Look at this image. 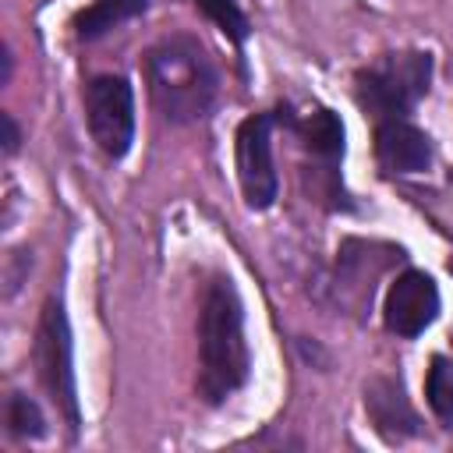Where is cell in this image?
<instances>
[{
	"instance_id": "obj_12",
	"label": "cell",
	"mask_w": 453,
	"mask_h": 453,
	"mask_svg": "<svg viewBox=\"0 0 453 453\" xmlns=\"http://www.w3.org/2000/svg\"><path fill=\"white\" fill-rule=\"evenodd\" d=\"M425 400L439 421H453V361L449 357H432L428 379H425Z\"/></svg>"
},
{
	"instance_id": "obj_11",
	"label": "cell",
	"mask_w": 453,
	"mask_h": 453,
	"mask_svg": "<svg viewBox=\"0 0 453 453\" xmlns=\"http://www.w3.org/2000/svg\"><path fill=\"white\" fill-rule=\"evenodd\" d=\"M149 0H92V7H85L74 18V32L78 39H99L113 28H120L124 21L145 14Z\"/></svg>"
},
{
	"instance_id": "obj_1",
	"label": "cell",
	"mask_w": 453,
	"mask_h": 453,
	"mask_svg": "<svg viewBox=\"0 0 453 453\" xmlns=\"http://www.w3.org/2000/svg\"><path fill=\"white\" fill-rule=\"evenodd\" d=\"M251 357L244 343V311L230 280L216 276L205 287L198 315V393L209 403L226 400L248 379Z\"/></svg>"
},
{
	"instance_id": "obj_13",
	"label": "cell",
	"mask_w": 453,
	"mask_h": 453,
	"mask_svg": "<svg viewBox=\"0 0 453 453\" xmlns=\"http://www.w3.org/2000/svg\"><path fill=\"white\" fill-rule=\"evenodd\" d=\"M230 42H237V46H244V39H248V32H251V25H248V18H244V11L234 4V0H191Z\"/></svg>"
},
{
	"instance_id": "obj_7",
	"label": "cell",
	"mask_w": 453,
	"mask_h": 453,
	"mask_svg": "<svg viewBox=\"0 0 453 453\" xmlns=\"http://www.w3.org/2000/svg\"><path fill=\"white\" fill-rule=\"evenodd\" d=\"M435 315H439L435 280L428 273H418V269L400 273L386 294V304H382L386 329L396 336H418L435 322Z\"/></svg>"
},
{
	"instance_id": "obj_6",
	"label": "cell",
	"mask_w": 453,
	"mask_h": 453,
	"mask_svg": "<svg viewBox=\"0 0 453 453\" xmlns=\"http://www.w3.org/2000/svg\"><path fill=\"white\" fill-rule=\"evenodd\" d=\"M273 113H251L241 120L234 138V159H237V184L248 202V209H269L280 191V177L273 166Z\"/></svg>"
},
{
	"instance_id": "obj_5",
	"label": "cell",
	"mask_w": 453,
	"mask_h": 453,
	"mask_svg": "<svg viewBox=\"0 0 453 453\" xmlns=\"http://www.w3.org/2000/svg\"><path fill=\"white\" fill-rule=\"evenodd\" d=\"M85 117L92 142L110 156H127L134 142V92L120 74H99L85 85Z\"/></svg>"
},
{
	"instance_id": "obj_4",
	"label": "cell",
	"mask_w": 453,
	"mask_h": 453,
	"mask_svg": "<svg viewBox=\"0 0 453 453\" xmlns=\"http://www.w3.org/2000/svg\"><path fill=\"white\" fill-rule=\"evenodd\" d=\"M35 368L42 386L50 389L53 403L64 411L71 432H78V389H74V368H71V329L64 304L57 297L46 301L39 329H35Z\"/></svg>"
},
{
	"instance_id": "obj_14",
	"label": "cell",
	"mask_w": 453,
	"mask_h": 453,
	"mask_svg": "<svg viewBox=\"0 0 453 453\" xmlns=\"http://www.w3.org/2000/svg\"><path fill=\"white\" fill-rule=\"evenodd\" d=\"M7 428L18 439H39L46 432V418L39 411V403L25 393H11L7 396Z\"/></svg>"
},
{
	"instance_id": "obj_15",
	"label": "cell",
	"mask_w": 453,
	"mask_h": 453,
	"mask_svg": "<svg viewBox=\"0 0 453 453\" xmlns=\"http://www.w3.org/2000/svg\"><path fill=\"white\" fill-rule=\"evenodd\" d=\"M0 124H4V149H7V152H18V142H21V131H18V124H14V117H11V113H4V117H0Z\"/></svg>"
},
{
	"instance_id": "obj_10",
	"label": "cell",
	"mask_w": 453,
	"mask_h": 453,
	"mask_svg": "<svg viewBox=\"0 0 453 453\" xmlns=\"http://www.w3.org/2000/svg\"><path fill=\"white\" fill-rule=\"evenodd\" d=\"M365 407H368L375 428L386 435H414L418 432V414L411 411L403 386L396 379H372L365 386Z\"/></svg>"
},
{
	"instance_id": "obj_2",
	"label": "cell",
	"mask_w": 453,
	"mask_h": 453,
	"mask_svg": "<svg viewBox=\"0 0 453 453\" xmlns=\"http://www.w3.org/2000/svg\"><path fill=\"white\" fill-rule=\"evenodd\" d=\"M145 81L152 106L170 124L202 120L219 92V78L209 53L188 35H170L145 53Z\"/></svg>"
},
{
	"instance_id": "obj_8",
	"label": "cell",
	"mask_w": 453,
	"mask_h": 453,
	"mask_svg": "<svg viewBox=\"0 0 453 453\" xmlns=\"http://www.w3.org/2000/svg\"><path fill=\"white\" fill-rule=\"evenodd\" d=\"M375 163L389 177H407V173L428 170V163H432L428 134L421 127L407 124L403 117L379 120V127H375Z\"/></svg>"
},
{
	"instance_id": "obj_9",
	"label": "cell",
	"mask_w": 453,
	"mask_h": 453,
	"mask_svg": "<svg viewBox=\"0 0 453 453\" xmlns=\"http://www.w3.org/2000/svg\"><path fill=\"white\" fill-rule=\"evenodd\" d=\"M290 127L297 131V138L304 142V149L322 163L319 173L329 184H336L340 180L336 177V166H340V156H343V124L336 120V113L326 110V106H319V110L290 120Z\"/></svg>"
},
{
	"instance_id": "obj_3",
	"label": "cell",
	"mask_w": 453,
	"mask_h": 453,
	"mask_svg": "<svg viewBox=\"0 0 453 453\" xmlns=\"http://www.w3.org/2000/svg\"><path fill=\"white\" fill-rule=\"evenodd\" d=\"M432 57L425 50H396L382 53L368 67L357 71V103L372 110L379 120L403 117L428 92Z\"/></svg>"
}]
</instances>
